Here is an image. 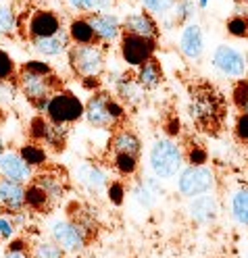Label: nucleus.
Listing matches in <instances>:
<instances>
[{
    "mask_svg": "<svg viewBox=\"0 0 248 258\" xmlns=\"http://www.w3.org/2000/svg\"><path fill=\"white\" fill-rule=\"evenodd\" d=\"M188 112L207 134H217L223 119V98L211 86H196L190 96Z\"/></svg>",
    "mask_w": 248,
    "mask_h": 258,
    "instance_id": "obj_1",
    "label": "nucleus"
},
{
    "mask_svg": "<svg viewBox=\"0 0 248 258\" xmlns=\"http://www.w3.org/2000/svg\"><path fill=\"white\" fill-rule=\"evenodd\" d=\"M15 82H17L19 92L25 96V100L31 102L38 110H44L46 102L51 100V96L63 90V82L55 73L38 75V73H31V71H27L23 67L17 71Z\"/></svg>",
    "mask_w": 248,
    "mask_h": 258,
    "instance_id": "obj_2",
    "label": "nucleus"
},
{
    "mask_svg": "<svg viewBox=\"0 0 248 258\" xmlns=\"http://www.w3.org/2000/svg\"><path fill=\"white\" fill-rule=\"evenodd\" d=\"M69 67L81 79H96L105 71V44H73L67 48Z\"/></svg>",
    "mask_w": 248,
    "mask_h": 258,
    "instance_id": "obj_3",
    "label": "nucleus"
},
{
    "mask_svg": "<svg viewBox=\"0 0 248 258\" xmlns=\"http://www.w3.org/2000/svg\"><path fill=\"white\" fill-rule=\"evenodd\" d=\"M84 117L92 127L111 129L125 119V108L107 92H96L84 106Z\"/></svg>",
    "mask_w": 248,
    "mask_h": 258,
    "instance_id": "obj_4",
    "label": "nucleus"
},
{
    "mask_svg": "<svg viewBox=\"0 0 248 258\" xmlns=\"http://www.w3.org/2000/svg\"><path fill=\"white\" fill-rule=\"evenodd\" d=\"M44 112L48 121L59 123V125H69L84 117V102L75 94L61 90L51 96V100L44 106Z\"/></svg>",
    "mask_w": 248,
    "mask_h": 258,
    "instance_id": "obj_5",
    "label": "nucleus"
},
{
    "mask_svg": "<svg viewBox=\"0 0 248 258\" xmlns=\"http://www.w3.org/2000/svg\"><path fill=\"white\" fill-rule=\"evenodd\" d=\"M181 165H184V152H181V148L177 144H173L171 140H161L153 146L151 167L157 177H161V179L175 177L179 173Z\"/></svg>",
    "mask_w": 248,
    "mask_h": 258,
    "instance_id": "obj_6",
    "label": "nucleus"
},
{
    "mask_svg": "<svg viewBox=\"0 0 248 258\" xmlns=\"http://www.w3.org/2000/svg\"><path fill=\"white\" fill-rule=\"evenodd\" d=\"M90 231L92 227H86V225H81L73 219L59 221L53 225V237L65 252H77L84 248L90 239Z\"/></svg>",
    "mask_w": 248,
    "mask_h": 258,
    "instance_id": "obj_7",
    "label": "nucleus"
},
{
    "mask_svg": "<svg viewBox=\"0 0 248 258\" xmlns=\"http://www.w3.org/2000/svg\"><path fill=\"white\" fill-rule=\"evenodd\" d=\"M215 185V175L207 167H188L181 171L179 179H177V189L181 196L194 198V196H203V194L211 191Z\"/></svg>",
    "mask_w": 248,
    "mask_h": 258,
    "instance_id": "obj_8",
    "label": "nucleus"
},
{
    "mask_svg": "<svg viewBox=\"0 0 248 258\" xmlns=\"http://www.w3.org/2000/svg\"><path fill=\"white\" fill-rule=\"evenodd\" d=\"M157 50V40H148L140 36H121V56L129 67H140L142 62L155 56Z\"/></svg>",
    "mask_w": 248,
    "mask_h": 258,
    "instance_id": "obj_9",
    "label": "nucleus"
},
{
    "mask_svg": "<svg viewBox=\"0 0 248 258\" xmlns=\"http://www.w3.org/2000/svg\"><path fill=\"white\" fill-rule=\"evenodd\" d=\"M213 64L227 77H244L248 73V56L225 44L213 52Z\"/></svg>",
    "mask_w": 248,
    "mask_h": 258,
    "instance_id": "obj_10",
    "label": "nucleus"
},
{
    "mask_svg": "<svg viewBox=\"0 0 248 258\" xmlns=\"http://www.w3.org/2000/svg\"><path fill=\"white\" fill-rule=\"evenodd\" d=\"M25 29H27L29 40H34V38H48V36L59 34L63 29V25H61V17L57 13L38 9L34 13H29Z\"/></svg>",
    "mask_w": 248,
    "mask_h": 258,
    "instance_id": "obj_11",
    "label": "nucleus"
},
{
    "mask_svg": "<svg viewBox=\"0 0 248 258\" xmlns=\"http://www.w3.org/2000/svg\"><path fill=\"white\" fill-rule=\"evenodd\" d=\"M25 208V185L0 177V211L17 215Z\"/></svg>",
    "mask_w": 248,
    "mask_h": 258,
    "instance_id": "obj_12",
    "label": "nucleus"
},
{
    "mask_svg": "<svg viewBox=\"0 0 248 258\" xmlns=\"http://www.w3.org/2000/svg\"><path fill=\"white\" fill-rule=\"evenodd\" d=\"M94 29V36L101 44H111L119 38L121 34V23L117 21L115 15L109 13H90L86 17Z\"/></svg>",
    "mask_w": 248,
    "mask_h": 258,
    "instance_id": "obj_13",
    "label": "nucleus"
},
{
    "mask_svg": "<svg viewBox=\"0 0 248 258\" xmlns=\"http://www.w3.org/2000/svg\"><path fill=\"white\" fill-rule=\"evenodd\" d=\"M123 34L129 36H140V38H148V40H157L159 38V25L155 23V19L148 13H131L125 17L123 25H121Z\"/></svg>",
    "mask_w": 248,
    "mask_h": 258,
    "instance_id": "obj_14",
    "label": "nucleus"
},
{
    "mask_svg": "<svg viewBox=\"0 0 248 258\" xmlns=\"http://www.w3.org/2000/svg\"><path fill=\"white\" fill-rule=\"evenodd\" d=\"M0 177L25 183L27 179H31V167H27L19 152H5L0 156Z\"/></svg>",
    "mask_w": 248,
    "mask_h": 258,
    "instance_id": "obj_15",
    "label": "nucleus"
},
{
    "mask_svg": "<svg viewBox=\"0 0 248 258\" xmlns=\"http://www.w3.org/2000/svg\"><path fill=\"white\" fill-rule=\"evenodd\" d=\"M179 48L190 60L201 58L203 50H205V40H203V31L196 23H188L184 29H181L179 36Z\"/></svg>",
    "mask_w": 248,
    "mask_h": 258,
    "instance_id": "obj_16",
    "label": "nucleus"
},
{
    "mask_svg": "<svg viewBox=\"0 0 248 258\" xmlns=\"http://www.w3.org/2000/svg\"><path fill=\"white\" fill-rule=\"evenodd\" d=\"M69 36L65 34L61 29L59 34L55 36H48V38H34L31 40V46H34V50L42 56H59L61 52H65L69 48Z\"/></svg>",
    "mask_w": 248,
    "mask_h": 258,
    "instance_id": "obj_17",
    "label": "nucleus"
},
{
    "mask_svg": "<svg viewBox=\"0 0 248 258\" xmlns=\"http://www.w3.org/2000/svg\"><path fill=\"white\" fill-rule=\"evenodd\" d=\"M111 150L115 154H131V156H138L142 144L138 140V136L131 132V129H117L111 138Z\"/></svg>",
    "mask_w": 248,
    "mask_h": 258,
    "instance_id": "obj_18",
    "label": "nucleus"
},
{
    "mask_svg": "<svg viewBox=\"0 0 248 258\" xmlns=\"http://www.w3.org/2000/svg\"><path fill=\"white\" fill-rule=\"evenodd\" d=\"M136 82H138V86L142 90H155V88L161 86V82H163V67H161V62L155 56L148 58L146 62H142L138 67Z\"/></svg>",
    "mask_w": 248,
    "mask_h": 258,
    "instance_id": "obj_19",
    "label": "nucleus"
},
{
    "mask_svg": "<svg viewBox=\"0 0 248 258\" xmlns=\"http://www.w3.org/2000/svg\"><path fill=\"white\" fill-rule=\"evenodd\" d=\"M31 181H34L36 185H40L48 196L53 198V202H57L63 191H65V177L53 173V171H46V173H38L36 177H31Z\"/></svg>",
    "mask_w": 248,
    "mask_h": 258,
    "instance_id": "obj_20",
    "label": "nucleus"
},
{
    "mask_svg": "<svg viewBox=\"0 0 248 258\" xmlns=\"http://www.w3.org/2000/svg\"><path fill=\"white\" fill-rule=\"evenodd\" d=\"M67 36L73 44H101L94 36V29L90 25V21L86 17H77L69 23L67 29Z\"/></svg>",
    "mask_w": 248,
    "mask_h": 258,
    "instance_id": "obj_21",
    "label": "nucleus"
},
{
    "mask_svg": "<svg viewBox=\"0 0 248 258\" xmlns=\"http://www.w3.org/2000/svg\"><path fill=\"white\" fill-rule=\"evenodd\" d=\"M53 198L48 196V194L36 185L34 181H31L27 187H25V206L31 208V211H36V213H46V211H51L53 208Z\"/></svg>",
    "mask_w": 248,
    "mask_h": 258,
    "instance_id": "obj_22",
    "label": "nucleus"
},
{
    "mask_svg": "<svg viewBox=\"0 0 248 258\" xmlns=\"http://www.w3.org/2000/svg\"><path fill=\"white\" fill-rule=\"evenodd\" d=\"M219 213V206H217V200L213 196H201L196 198L192 204H190V215L192 219L196 221H213Z\"/></svg>",
    "mask_w": 248,
    "mask_h": 258,
    "instance_id": "obj_23",
    "label": "nucleus"
},
{
    "mask_svg": "<svg viewBox=\"0 0 248 258\" xmlns=\"http://www.w3.org/2000/svg\"><path fill=\"white\" fill-rule=\"evenodd\" d=\"M77 177H79V181L84 183L86 187H90V189H94V191L103 189V187H105V183H107L105 173H103L101 169H98L96 165H88V163L79 167Z\"/></svg>",
    "mask_w": 248,
    "mask_h": 258,
    "instance_id": "obj_24",
    "label": "nucleus"
},
{
    "mask_svg": "<svg viewBox=\"0 0 248 258\" xmlns=\"http://www.w3.org/2000/svg\"><path fill=\"white\" fill-rule=\"evenodd\" d=\"M19 156L27 163V167H42L46 163V150L40 146L38 142L23 144L19 148Z\"/></svg>",
    "mask_w": 248,
    "mask_h": 258,
    "instance_id": "obj_25",
    "label": "nucleus"
},
{
    "mask_svg": "<svg viewBox=\"0 0 248 258\" xmlns=\"http://www.w3.org/2000/svg\"><path fill=\"white\" fill-rule=\"evenodd\" d=\"M117 94L121 96L123 100H127V102H138L142 98V88L138 86L136 77L123 75L117 82Z\"/></svg>",
    "mask_w": 248,
    "mask_h": 258,
    "instance_id": "obj_26",
    "label": "nucleus"
},
{
    "mask_svg": "<svg viewBox=\"0 0 248 258\" xmlns=\"http://www.w3.org/2000/svg\"><path fill=\"white\" fill-rule=\"evenodd\" d=\"M231 213L234 219L242 225H248V189H240L234 194V200H231Z\"/></svg>",
    "mask_w": 248,
    "mask_h": 258,
    "instance_id": "obj_27",
    "label": "nucleus"
},
{
    "mask_svg": "<svg viewBox=\"0 0 248 258\" xmlns=\"http://www.w3.org/2000/svg\"><path fill=\"white\" fill-rule=\"evenodd\" d=\"M67 125H59V123H53L48 125V134L44 138L46 144H51L55 150H63L65 148V142H67Z\"/></svg>",
    "mask_w": 248,
    "mask_h": 258,
    "instance_id": "obj_28",
    "label": "nucleus"
},
{
    "mask_svg": "<svg viewBox=\"0 0 248 258\" xmlns=\"http://www.w3.org/2000/svg\"><path fill=\"white\" fill-rule=\"evenodd\" d=\"M31 258H65V250L57 244V241H42V244L34 246Z\"/></svg>",
    "mask_w": 248,
    "mask_h": 258,
    "instance_id": "obj_29",
    "label": "nucleus"
},
{
    "mask_svg": "<svg viewBox=\"0 0 248 258\" xmlns=\"http://www.w3.org/2000/svg\"><path fill=\"white\" fill-rule=\"evenodd\" d=\"M231 100L240 112H248V79L236 82L234 90H231Z\"/></svg>",
    "mask_w": 248,
    "mask_h": 258,
    "instance_id": "obj_30",
    "label": "nucleus"
},
{
    "mask_svg": "<svg viewBox=\"0 0 248 258\" xmlns=\"http://www.w3.org/2000/svg\"><path fill=\"white\" fill-rule=\"evenodd\" d=\"M115 169H117L119 175L129 177L138 171V156L131 154H115Z\"/></svg>",
    "mask_w": 248,
    "mask_h": 258,
    "instance_id": "obj_31",
    "label": "nucleus"
},
{
    "mask_svg": "<svg viewBox=\"0 0 248 258\" xmlns=\"http://www.w3.org/2000/svg\"><path fill=\"white\" fill-rule=\"evenodd\" d=\"M17 15L11 7H0V34L3 36H11L17 29Z\"/></svg>",
    "mask_w": 248,
    "mask_h": 258,
    "instance_id": "obj_32",
    "label": "nucleus"
},
{
    "mask_svg": "<svg viewBox=\"0 0 248 258\" xmlns=\"http://www.w3.org/2000/svg\"><path fill=\"white\" fill-rule=\"evenodd\" d=\"M227 34L234 36V38H248V17L244 15H234L229 21H227Z\"/></svg>",
    "mask_w": 248,
    "mask_h": 258,
    "instance_id": "obj_33",
    "label": "nucleus"
},
{
    "mask_svg": "<svg viewBox=\"0 0 248 258\" xmlns=\"http://www.w3.org/2000/svg\"><path fill=\"white\" fill-rule=\"evenodd\" d=\"M17 77V67H15V60L11 58L9 52H5L0 48V82H9V79Z\"/></svg>",
    "mask_w": 248,
    "mask_h": 258,
    "instance_id": "obj_34",
    "label": "nucleus"
},
{
    "mask_svg": "<svg viewBox=\"0 0 248 258\" xmlns=\"http://www.w3.org/2000/svg\"><path fill=\"white\" fill-rule=\"evenodd\" d=\"M48 125H51V121H48V119L36 117L34 121L29 123V138L34 142H44V138L48 134Z\"/></svg>",
    "mask_w": 248,
    "mask_h": 258,
    "instance_id": "obj_35",
    "label": "nucleus"
},
{
    "mask_svg": "<svg viewBox=\"0 0 248 258\" xmlns=\"http://www.w3.org/2000/svg\"><path fill=\"white\" fill-rule=\"evenodd\" d=\"M140 3L144 5V9H148L151 13L163 15V13H167L169 9H173L177 0H140Z\"/></svg>",
    "mask_w": 248,
    "mask_h": 258,
    "instance_id": "obj_36",
    "label": "nucleus"
},
{
    "mask_svg": "<svg viewBox=\"0 0 248 258\" xmlns=\"http://www.w3.org/2000/svg\"><path fill=\"white\" fill-rule=\"evenodd\" d=\"M192 15H194V3L192 0H177L175 3V19L179 23H184L192 17Z\"/></svg>",
    "mask_w": 248,
    "mask_h": 258,
    "instance_id": "obj_37",
    "label": "nucleus"
},
{
    "mask_svg": "<svg viewBox=\"0 0 248 258\" xmlns=\"http://www.w3.org/2000/svg\"><path fill=\"white\" fill-rule=\"evenodd\" d=\"M134 196H136V200L142 204V206H151L153 202H155V194L151 191V183H140V185H136V189H134Z\"/></svg>",
    "mask_w": 248,
    "mask_h": 258,
    "instance_id": "obj_38",
    "label": "nucleus"
},
{
    "mask_svg": "<svg viewBox=\"0 0 248 258\" xmlns=\"http://www.w3.org/2000/svg\"><path fill=\"white\" fill-rule=\"evenodd\" d=\"M15 231H17V225H15V221H13V215L3 213L0 215V237L11 239L15 235Z\"/></svg>",
    "mask_w": 248,
    "mask_h": 258,
    "instance_id": "obj_39",
    "label": "nucleus"
},
{
    "mask_svg": "<svg viewBox=\"0 0 248 258\" xmlns=\"http://www.w3.org/2000/svg\"><path fill=\"white\" fill-rule=\"evenodd\" d=\"M207 158H209V154L203 146H192L190 152H188V163L192 167H203L207 163Z\"/></svg>",
    "mask_w": 248,
    "mask_h": 258,
    "instance_id": "obj_40",
    "label": "nucleus"
},
{
    "mask_svg": "<svg viewBox=\"0 0 248 258\" xmlns=\"http://www.w3.org/2000/svg\"><path fill=\"white\" fill-rule=\"evenodd\" d=\"M17 82L9 79V82H0V102H13L15 92H17Z\"/></svg>",
    "mask_w": 248,
    "mask_h": 258,
    "instance_id": "obj_41",
    "label": "nucleus"
},
{
    "mask_svg": "<svg viewBox=\"0 0 248 258\" xmlns=\"http://www.w3.org/2000/svg\"><path fill=\"white\" fill-rule=\"evenodd\" d=\"M234 134L240 142L248 144V112H242V115L236 119V127H234Z\"/></svg>",
    "mask_w": 248,
    "mask_h": 258,
    "instance_id": "obj_42",
    "label": "nucleus"
},
{
    "mask_svg": "<svg viewBox=\"0 0 248 258\" xmlns=\"http://www.w3.org/2000/svg\"><path fill=\"white\" fill-rule=\"evenodd\" d=\"M69 5L79 13H94L101 9V0H69Z\"/></svg>",
    "mask_w": 248,
    "mask_h": 258,
    "instance_id": "obj_43",
    "label": "nucleus"
},
{
    "mask_svg": "<svg viewBox=\"0 0 248 258\" xmlns=\"http://www.w3.org/2000/svg\"><path fill=\"white\" fill-rule=\"evenodd\" d=\"M23 69H27V71H31V73H38V75H51L53 73V67L48 62H44V60H27L25 64H23Z\"/></svg>",
    "mask_w": 248,
    "mask_h": 258,
    "instance_id": "obj_44",
    "label": "nucleus"
},
{
    "mask_svg": "<svg viewBox=\"0 0 248 258\" xmlns=\"http://www.w3.org/2000/svg\"><path fill=\"white\" fill-rule=\"evenodd\" d=\"M109 200L113 202V204H123V185L121 183H117V181H115V183H111L109 185Z\"/></svg>",
    "mask_w": 248,
    "mask_h": 258,
    "instance_id": "obj_45",
    "label": "nucleus"
},
{
    "mask_svg": "<svg viewBox=\"0 0 248 258\" xmlns=\"http://www.w3.org/2000/svg\"><path fill=\"white\" fill-rule=\"evenodd\" d=\"M5 258H31L29 250H7Z\"/></svg>",
    "mask_w": 248,
    "mask_h": 258,
    "instance_id": "obj_46",
    "label": "nucleus"
},
{
    "mask_svg": "<svg viewBox=\"0 0 248 258\" xmlns=\"http://www.w3.org/2000/svg\"><path fill=\"white\" fill-rule=\"evenodd\" d=\"M9 250H29V248H27V244L23 239H11Z\"/></svg>",
    "mask_w": 248,
    "mask_h": 258,
    "instance_id": "obj_47",
    "label": "nucleus"
},
{
    "mask_svg": "<svg viewBox=\"0 0 248 258\" xmlns=\"http://www.w3.org/2000/svg\"><path fill=\"white\" fill-rule=\"evenodd\" d=\"M5 154V144H3V138H0V156Z\"/></svg>",
    "mask_w": 248,
    "mask_h": 258,
    "instance_id": "obj_48",
    "label": "nucleus"
},
{
    "mask_svg": "<svg viewBox=\"0 0 248 258\" xmlns=\"http://www.w3.org/2000/svg\"><path fill=\"white\" fill-rule=\"evenodd\" d=\"M244 3H248V0H244Z\"/></svg>",
    "mask_w": 248,
    "mask_h": 258,
    "instance_id": "obj_49",
    "label": "nucleus"
}]
</instances>
